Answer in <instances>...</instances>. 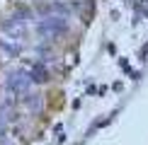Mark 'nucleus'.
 Listing matches in <instances>:
<instances>
[{"label":"nucleus","instance_id":"nucleus-1","mask_svg":"<svg viewBox=\"0 0 148 145\" xmlns=\"http://www.w3.org/2000/svg\"><path fill=\"white\" fill-rule=\"evenodd\" d=\"M32 82H34L32 72H12V75L8 77V87L12 89V92H17V94H24L29 87H32Z\"/></svg>","mask_w":148,"mask_h":145},{"label":"nucleus","instance_id":"nucleus-2","mask_svg":"<svg viewBox=\"0 0 148 145\" xmlns=\"http://www.w3.org/2000/svg\"><path fill=\"white\" fill-rule=\"evenodd\" d=\"M39 32L44 36H56L61 32H66V17H46V20H41Z\"/></svg>","mask_w":148,"mask_h":145},{"label":"nucleus","instance_id":"nucleus-3","mask_svg":"<svg viewBox=\"0 0 148 145\" xmlns=\"http://www.w3.org/2000/svg\"><path fill=\"white\" fill-rule=\"evenodd\" d=\"M32 77H34V82H46L49 80V72H46V68L36 65V68L32 70Z\"/></svg>","mask_w":148,"mask_h":145}]
</instances>
